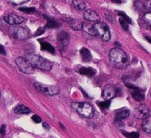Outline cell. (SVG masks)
Returning <instances> with one entry per match:
<instances>
[{
	"instance_id": "22",
	"label": "cell",
	"mask_w": 151,
	"mask_h": 138,
	"mask_svg": "<svg viewBox=\"0 0 151 138\" xmlns=\"http://www.w3.org/2000/svg\"><path fill=\"white\" fill-rule=\"evenodd\" d=\"M82 30H83L84 32H86L89 35H91V36L96 35V33H95V31H94L93 25H91L90 23L88 22L83 23Z\"/></svg>"
},
{
	"instance_id": "10",
	"label": "cell",
	"mask_w": 151,
	"mask_h": 138,
	"mask_svg": "<svg viewBox=\"0 0 151 138\" xmlns=\"http://www.w3.org/2000/svg\"><path fill=\"white\" fill-rule=\"evenodd\" d=\"M134 115L138 119H144L150 116L149 109L145 104H140L135 108L134 111Z\"/></svg>"
},
{
	"instance_id": "29",
	"label": "cell",
	"mask_w": 151,
	"mask_h": 138,
	"mask_svg": "<svg viewBox=\"0 0 151 138\" xmlns=\"http://www.w3.org/2000/svg\"><path fill=\"white\" fill-rule=\"evenodd\" d=\"M144 20L145 23H148V25L150 26V13H145L144 16Z\"/></svg>"
},
{
	"instance_id": "16",
	"label": "cell",
	"mask_w": 151,
	"mask_h": 138,
	"mask_svg": "<svg viewBox=\"0 0 151 138\" xmlns=\"http://www.w3.org/2000/svg\"><path fill=\"white\" fill-rule=\"evenodd\" d=\"M79 54L83 62H89L92 60V55L91 51L86 47H83L79 50Z\"/></svg>"
},
{
	"instance_id": "33",
	"label": "cell",
	"mask_w": 151,
	"mask_h": 138,
	"mask_svg": "<svg viewBox=\"0 0 151 138\" xmlns=\"http://www.w3.org/2000/svg\"><path fill=\"white\" fill-rule=\"evenodd\" d=\"M143 6L145 9H150V1H144V4H143Z\"/></svg>"
},
{
	"instance_id": "27",
	"label": "cell",
	"mask_w": 151,
	"mask_h": 138,
	"mask_svg": "<svg viewBox=\"0 0 151 138\" xmlns=\"http://www.w3.org/2000/svg\"><path fill=\"white\" fill-rule=\"evenodd\" d=\"M119 21L120 24V26L122 28L124 29L125 31H128L129 30V23L127 21H125L124 19H122V18H119Z\"/></svg>"
},
{
	"instance_id": "9",
	"label": "cell",
	"mask_w": 151,
	"mask_h": 138,
	"mask_svg": "<svg viewBox=\"0 0 151 138\" xmlns=\"http://www.w3.org/2000/svg\"><path fill=\"white\" fill-rule=\"evenodd\" d=\"M125 85H127V88H128L131 92L132 96L135 101H141L144 99V92L140 88L129 83H126Z\"/></svg>"
},
{
	"instance_id": "18",
	"label": "cell",
	"mask_w": 151,
	"mask_h": 138,
	"mask_svg": "<svg viewBox=\"0 0 151 138\" xmlns=\"http://www.w3.org/2000/svg\"><path fill=\"white\" fill-rule=\"evenodd\" d=\"M142 130L145 133H147L149 135L151 134V121H150V116L145 117L143 119L142 123Z\"/></svg>"
},
{
	"instance_id": "19",
	"label": "cell",
	"mask_w": 151,
	"mask_h": 138,
	"mask_svg": "<svg viewBox=\"0 0 151 138\" xmlns=\"http://www.w3.org/2000/svg\"><path fill=\"white\" fill-rule=\"evenodd\" d=\"M14 112L17 114H18V115H20V114H30L32 112V111L29 108L23 105V104H18L14 109Z\"/></svg>"
},
{
	"instance_id": "26",
	"label": "cell",
	"mask_w": 151,
	"mask_h": 138,
	"mask_svg": "<svg viewBox=\"0 0 151 138\" xmlns=\"http://www.w3.org/2000/svg\"><path fill=\"white\" fill-rule=\"evenodd\" d=\"M118 15H119L120 18H122V19H124V20L127 21V23H129V24H132V19L127 15V14L124 12V11H118Z\"/></svg>"
},
{
	"instance_id": "2",
	"label": "cell",
	"mask_w": 151,
	"mask_h": 138,
	"mask_svg": "<svg viewBox=\"0 0 151 138\" xmlns=\"http://www.w3.org/2000/svg\"><path fill=\"white\" fill-rule=\"evenodd\" d=\"M25 58L30 61L35 69L42 71H50L53 67V63L50 60L39 55L29 54L26 55Z\"/></svg>"
},
{
	"instance_id": "15",
	"label": "cell",
	"mask_w": 151,
	"mask_h": 138,
	"mask_svg": "<svg viewBox=\"0 0 151 138\" xmlns=\"http://www.w3.org/2000/svg\"><path fill=\"white\" fill-rule=\"evenodd\" d=\"M76 70L80 75L87 76V77H93L96 74V69L93 67H89V66H78Z\"/></svg>"
},
{
	"instance_id": "8",
	"label": "cell",
	"mask_w": 151,
	"mask_h": 138,
	"mask_svg": "<svg viewBox=\"0 0 151 138\" xmlns=\"http://www.w3.org/2000/svg\"><path fill=\"white\" fill-rule=\"evenodd\" d=\"M57 40H58V45L60 51L64 52L68 48L70 36L68 32L63 31L58 35Z\"/></svg>"
},
{
	"instance_id": "5",
	"label": "cell",
	"mask_w": 151,
	"mask_h": 138,
	"mask_svg": "<svg viewBox=\"0 0 151 138\" xmlns=\"http://www.w3.org/2000/svg\"><path fill=\"white\" fill-rule=\"evenodd\" d=\"M96 35L100 38L103 41H108L110 39V31L109 26L103 22H98L93 25Z\"/></svg>"
},
{
	"instance_id": "1",
	"label": "cell",
	"mask_w": 151,
	"mask_h": 138,
	"mask_svg": "<svg viewBox=\"0 0 151 138\" xmlns=\"http://www.w3.org/2000/svg\"><path fill=\"white\" fill-rule=\"evenodd\" d=\"M109 60L113 65L119 69L125 68L129 63L128 55L119 48L112 49L110 51Z\"/></svg>"
},
{
	"instance_id": "20",
	"label": "cell",
	"mask_w": 151,
	"mask_h": 138,
	"mask_svg": "<svg viewBox=\"0 0 151 138\" xmlns=\"http://www.w3.org/2000/svg\"><path fill=\"white\" fill-rule=\"evenodd\" d=\"M40 41V46H41V49L42 50H44V51H47L48 52H50V53L54 54L55 50L54 47L50 43L47 42L46 41H43L42 40H39Z\"/></svg>"
},
{
	"instance_id": "7",
	"label": "cell",
	"mask_w": 151,
	"mask_h": 138,
	"mask_svg": "<svg viewBox=\"0 0 151 138\" xmlns=\"http://www.w3.org/2000/svg\"><path fill=\"white\" fill-rule=\"evenodd\" d=\"M9 35L14 39L18 40H23L29 37V32L25 28L22 26H15L9 28Z\"/></svg>"
},
{
	"instance_id": "31",
	"label": "cell",
	"mask_w": 151,
	"mask_h": 138,
	"mask_svg": "<svg viewBox=\"0 0 151 138\" xmlns=\"http://www.w3.org/2000/svg\"><path fill=\"white\" fill-rule=\"evenodd\" d=\"M6 124H2L1 127H0V133L2 136H4L6 135Z\"/></svg>"
},
{
	"instance_id": "12",
	"label": "cell",
	"mask_w": 151,
	"mask_h": 138,
	"mask_svg": "<svg viewBox=\"0 0 151 138\" xmlns=\"http://www.w3.org/2000/svg\"><path fill=\"white\" fill-rule=\"evenodd\" d=\"M130 112L128 109L126 107H123L119 109L115 112L114 119L116 122H120L130 116Z\"/></svg>"
},
{
	"instance_id": "3",
	"label": "cell",
	"mask_w": 151,
	"mask_h": 138,
	"mask_svg": "<svg viewBox=\"0 0 151 138\" xmlns=\"http://www.w3.org/2000/svg\"><path fill=\"white\" fill-rule=\"evenodd\" d=\"M71 106L80 116L85 118H92L94 115V109L88 102H73Z\"/></svg>"
},
{
	"instance_id": "25",
	"label": "cell",
	"mask_w": 151,
	"mask_h": 138,
	"mask_svg": "<svg viewBox=\"0 0 151 138\" xmlns=\"http://www.w3.org/2000/svg\"><path fill=\"white\" fill-rule=\"evenodd\" d=\"M111 101L110 100H105L104 101H101L98 103V105L102 110H107L110 107L111 105Z\"/></svg>"
},
{
	"instance_id": "14",
	"label": "cell",
	"mask_w": 151,
	"mask_h": 138,
	"mask_svg": "<svg viewBox=\"0 0 151 138\" xmlns=\"http://www.w3.org/2000/svg\"><path fill=\"white\" fill-rule=\"evenodd\" d=\"M83 16L85 20L88 21L96 22L100 20V17L97 12L91 9L85 10L83 13Z\"/></svg>"
},
{
	"instance_id": "17",
	"label": "cell",
	"mask_w": 151,
	"mask_h": 138,
	"mask_svg": "<svg viewBox=\"0 0 151 138\" xmlns=\"http://www.w3.org/2000/svg\"><path fill=\"white\" fill-rule=\"evenodd\" d=\"M68 23L69 25L74 30L76 31H79L82 30L83 27V23L81 21L77 20V19H74V18H69L68 20H66Z\"/></svg>"
},
{
	"instance_id": "4",
	"label": "cell",
	"mask_w": 151,
	"mask_h": 138,
	"mask_svg": "<svg viewBox=\"0 0 151 138\" xmlns=\"http://www.w3.org/2000/svg\"><path fill=\"white\" fill-rule=\"evenodd\" d=\"M33 85H34V88L37 91L45 95V96H55L60 92V89L58 86H55V85H48L39 82H34Z\"/></svg>"
},
{
	"instance_id": "11",
	"label": "cell",
	"mask_w": 151,
	"mask_h": 138,
	"mask_svg": "<svg viewBox=\"0 0 151 138\" xmlns=\"http://www.w3.org/2000/svg\"><path fill=\"white\" fill-rule=\"evenodd\" d=\"M3 20L10 25H17L24 21V18L15 13H9L3 16Z\"/></svg>"
},
{
	"instance_id": "13",
	"label": "cell",
	"mask_w": 151,
	"mask_h": 138,
	"mask_svg": "<svg viewBox=\"0 0 151 138\" xmlns=\"http://www.w3.org/2000/svg\"><path fill=\"white\" fill-rule=\"evenodd\" d=\"M116 95V89L111 85H108L102 92V97L105 100H111Z\"/></svg>"
},
{
	"instance_id": "23",
	"label": "cell",
	"mask_w": 151,
	"mask_h": 138,
	"mask_svg": "<svg viewBox=\"0 0 151 138\" xmlns=\"http://www.w3.org/2000/svg\"><path fill=\"white\" fill-rule=\"evenodd\" d=\"M72 4L74 8H76L78 10H84L86 8V4L84 1L76 0V1H73Z\"/></svg>"
},
{
	"instance_id": "34",
	"label": "cell",
	"mask_w": 151,
	"mask_h": 138,
	"mask_svg": "<svg viewBox=\"0 0 151 138\" xmlns=\"http://www.w3.org/2000/svg\"><path fill=\"white\" fill-rule=\"evenodd\" d=\"M0 54L3 55H6V51L5 49H4L3 45H1V46H0Z\"/></svg>"
},
{
	"instance_id": "36",
	"label": "cell",
	"mask_w": 151,
	"mask_h": 138,
	"mask_svg": "<svg viewBox=\"0 0 151 138\" xmlns=\"http://www.w3.org/2000/svg\"><path fill=\"white\" fill-rule=\"evenodd\" d=\"M112 2L115 3H119V4L122 3V1H112Z\"/></svg>"
},
{
	"instance_id": "6",
	"label": "cell",
	"mask_w": 151,
	"mask_h": 138,
	"mask_svg": "<svg viewBox=\"0 0 151 138\" xmlns=\"http://www.w3.org/2000/svg\"><path fill=\"white\" fill-rule=\"evenodd\" d=\"M15 63L18 69L23 73L26 74H32L34 73L35 70L34 66L25 57H18L15 59Z\"/></svg>"
},
{
	"instance_id": "28",
	"label": "cell",
	"mask_w": 151,
	"mask_h": 138,
	"mask_svg": "<svg viewBox=\"0 0 151 138\" xmlns=\"http://www.w3.org/2000/svg\"><path fill=\"white\" fill-rule=\"evenodd\" d=\"M20 11L25 13H34L36 11V8L35 7H21L19 8Z\"/></svg>"
},
{
	"instance_id": "35",
	"label": "cell",
	"mask_w": 151,
	"mask_h": 138,
	"mask_svg": "<svg viewBox=\"0 0 151 138\" xmlns=\"http://www.w3.org/2000/svg\"><path fill=\"white\" fill-rule=\"evenodd\" d=\"M42 125H43V127L44 128H45V129H49V128H50L49 125L47 123H46V122H44L43 124H42Z\"/></svg>"
},
{
	"instance_id": "24",
	"label": "cell",
	"mask_w": 151,
	"mask_h": 138,
	"mask_svg": "<svg viewBox=\"0 0 151 138\" xmlns=\"http://www.w3.org/2000/svg\"><path fill=\"white\" fill-rule=\"evenodd\" d=\"M121 132L123 135L128 138H138L140 136V134L138 131L128 132L125 131H122Z\"/></svg>"
},
{
	"instance_id": "37",
	"label": "cell",
	"mask_w": 151,
	"mask_h": 138,
	"mask_svg": "<svg viewBox=\"0 0 151 138\" xmlns=\"http://www.w3.org/2000/svg\"><path fill=\"white\" fill-rule=\"evenodd\" d=\"M145 39H147V40H148L149 43H150V38H149V37H145Z\"/></svg>"
},
{
	"instance_id": "32",
	"label": "cell",
	"mask_w": 151,
	"mask_h": 138,
	"mask_svg": "<svg viewBox=\"0 0 151 138\" xmlns=\"http://www.w3.org/2000/svg\"><path fill=\"white\" fill-rule=\"evenodd\" d=\"M8 2L12 3L14 5H20V4L28 2V1H18V0H15V1H9Z\"/></svg>"
},
{
	"instance_id": "30",
	"label": "cell",
	"mask_w": 151,
	"mask_h": 138,
	"mask_svg": "<svg viewBox=\"0 0 151 138\" xmlns=\"http://www.w3.org/2000/svg\"><path fill=\"white\" fill-rule=\"evenodd\" d=\"M32 119L33 121H34L35 123H37V124L40 123V122H42L41 117H40L39 116L36 115V114H35V115H33L32 116Z\"/></svg>"
},
{
	"instance_id": "21",
	"label": "cell",
	"mask_w": 151,
	"mask_h": 138,
	"mask_svg": "<svg viewBox=\"0 0 151 138\" xmlns=\"http://www.w3.org/2000/svg\"><path fill=\"white\" fill-rule=\"evenodd\" d=\"M44 17L47 20L46 28H58L60 26L59 22L57 20H55L54 18H51L47 15H44Z\"/></svg>"
}]
</instances>
